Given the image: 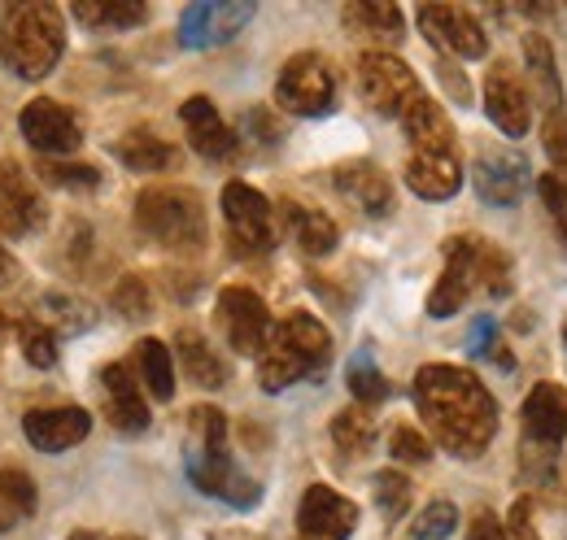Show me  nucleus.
<instances>
[{
	"mask_svg": "<svg viewBox=\"0 0 567 540\" xmlns=\"http://www.w3.org/2000/svg\"><path fill=\"white\" fill-rule=\"evenodd\" d=\"M179 118H184V132H188L193 148H197L202 157L223 162V157L236 153V135H231V127L218 118V110H214L210 96H188L184 110H179Z\"/></svg>",
	"mask_w": 567,
	"mask_h": 540,
	"instance_id": "aec40b11",
	"label": "nucleus"
},
{
	"mask_svg": "<svg viewBox=\"0 0 567 540\" xmlns=\"http://www.w3.org/2000/svg\"><path fill=\"white\" fill-rule=\"evenodd\" d=\"M44 222V205L35 197V188L27 184V175L9 162H0V236H31Z\"/></svg>",
	"mask_w": 567,
	"mask_h": 540,
	"instance_id": "f3484780",
	"label": "nucleus"
},
{
	"mask_svg": "<svg viewBox=\"0 0 567 540\" xmlns=\"http://www.w3.org/2000/svg\"><path fill=\"white\" fill-rule=\"evenodd\" d=\"M332 353V336L319 319L310 314H288L280 328L271 332L262 357H258V384L267 393H284L288 384L315 375Z\"/></svg>",
	"mask_w": 567,
	"mask_h": 540,
	"instance_id": "20e7f679",
	"label": "nucleus"
},
{
	"mask_svg": "<svg viewBox=\"0 0 567 540\" xmlns=\"http://www.w3.org/2000/svg\"><path fill=\"white\" fill-rule=\"evenodd\" d=\"M284 222H288L292 240L301 245V253L323 258V253H332V249H337V222H332L323 209L301 205V201H284Z\"/></svg>",
	"mask_w": 567,
	"mask_h": 540,
	"instance_id": "393cba45",
	"label": "nucleus"
},
{
	"mask_svg": "<svg viewBox=\"0 0 567 540\" xmlns=\"http://www.w3.org/2000/svg\"><path fill=\"white\" fill-rule=\"evenodd\" d=\"M114 305H118L127 319H144V314H148V292H144L141 279H123L118 292H114Z\"/></svg>",
	"mask_w": 567,
	"mask_h": 540,
	"instance_id": "37998d69",
	"label": "nucleus"
},
{
	"mask_svg": "<svg viewBox=\"0 0 567 540\" xmlns=\"http://www.w3.org/2000/svg\"><path fill=\"white\" fill-rule=\"evenodd\" d=\"M13 274H18V267H13V258H9V253H4V245H0V288H4Z\"/></svg>",
	"mask_w": 567,
	"mask_h": 540,
	"instance_id": "49530a36",
	"label": "nucleus"
},
{
	"mask_svg": "<svg viewBox=\"0 0 567 540\" xmlns=\"http://www.w3.org/2000/svg\"><path fill=\"white\" fill-rule=\"evenodd\" d=\"M546 153H550V162H555V175L567 179V114L564 110H555V114L546 118Z\"/></svg>",
	"mask_w": 567,
	"mask_h": 540,
	"instance_id": "ea45409f",
	"label": "nucleus"
},
{
	"mask_svg": "<svg viewBox=\"0 0 567 540\" xmlns=\"http://www.w3.org/2000/svg\"><path fill=\"white\" fill-rule=\"evenodd\" d=\"M332 440H337L350 458L367 454V449H371V440H375V418H371V409H367V405L341 409V414L332 418Z\"/></svg>",
	"mask_w": 567,
	"mask_h": 540,
	"instance_id": "473e14b6",
	"label": "nucleus"
},
{
	"mask_svg": "<svg viewBox=\"0 0 567 540\" xmlns=\"http://www.w3.org/2000/svg\"><path fill=\"white\" fill-rule=\"evenodd\" d=\"M188 479L206 497H218L240 510L258 506V497H262L258 479L236 471V463L227 458V414L214 405H197L188 414Z\"/></svg>",
	"mask_w": 567,
	"mask_h": 540,
	"instance_id": "f03ea898",
	"label": "nucleus"
},
{
	"mask_svg": "<svg viewBox=\"0 0 567 540\" xmlns=\"http://www.w3.org/2000/svg\"><path fill=\"white\" fill-rule=\"evenodd\" d=\"M332 96H337V74L328 66V58L297 53V58L284 62L280 83H276V101H280L288 114L319 118V114L332 110Z\"/></svg>",
	"mask_w": 567,
	"mask_h": 540,
	"instance_id": "423d86ee",
	"label": "nucleus"
},
{
	"mask_svg": "<svg viewBox=\"0 0 567 540\" xmlns=\"http://www.w3.org/2000/svg\"><path fill=\"white\" fill-rule=\"evenodd\" d=\"M402 127L411 135L415 153H454V127H450L445 110L424 92L402 110Z\"/></svg>",
	"mask_w": 567,
	"mask_h": 540,
	"instance_id": "5701e85b",
	"label": "nucleus"
},
{
	"mask_svg": "<svg viewBox=\"0 0 567 540\" xmlns=\"http://www.w3.org/2000/svg\"><path fill=\"white\" fill-rule=\"evenodd\" d=\"M114 157H118L127 170H141V175H153V170L175 166V148H171L162 135L148 132V127H136V132L123 135V139L114 144Z\"/></svg>",
	"mask_w": 567,
	"mask_h": 540,
	"instance_id": "bb28decb",
	"label": "nucleus"
},
{
	"mask_svg": "<svg viewBox=\"0 0 567 540\" xmlns=\"http://www.w3.org/2000/svg\"><path fill=\"white\" fill-rule=\"evenodd\" d=\"M136 362H141V375L144 384H148V393L157 402H171L175 397V362H171V349L162 340H141Z\"/></svg>",
	"mask_w": 567,
	"mask_h": 540,
	"instance_id": "7c9ffc66",
	"label": "nucleus"
},
{
	"mask_svg": "<svg viewBox=\"0 0 567 540\" xmlns=\"http://www.w3.org/2000/svg\"><path fill=\"white\" fill-rule=\"evenodd\" d=\"M18 336H22V349H27V362H31V366H53V362H58V340H53L49 328L22 323Z\"/></svg>",
	"mask_w": 567,
	"mask_h": 540,
	"instance_id": "e433bc0d",
	"label": "nucleus"
},
{
	"mask_svg": "<svg viewBox=\"0 0 567 540\" xmlns=\"http://www.w3.org/2000/svg\"><path fill=\"white\" fill-rule=\"evenodd\" d=\"M101 397H105V414L118 432H144L148 427V405H144L141 388H136V380L123 362L101 371Z\"/></svg>",
	"mask_w": 567,
	"mask_h": 540,
	"instance_id": "412c9836",
	"label": "nucleus"
},
{
	"mask_svg": "<svg viewBox=\"0 0 567 540\" xmlns=\"http://www.w3.org/2000/svg\"><path fill=\"white\" fill-rule=\"evenodd\" d=\"M467 344H472V353H476V357H494L497 366H511V362L497 353L502 344H497V323L489 319V314H481V319H476V328H472Z\"/></svg>",
	"mask_w": 567,
	"mask_h": 540,
	"instance_id": "79ce46f5",
	"label": "nucleus"
},
{
	"mask_svg": "<svg viewBox=\"0 0 567 540\" xmlns=\"http://www.w3.org/2000/svg\"><path fill=\"white\" fill-rule=\"evenodd\" d=\"M66 53V22L53 4H13L0 22V62L18 79H44Z\"/></svg>",
	"mask_w": 567,
	"mask_h": 540,
	"instance_id": "7ed1b4c3",
	"label": "nucleus"
},
{
	"mask_svg": "<svg viewBox=\"0 0 567 540\" xmlns=\"http://www.w3.org/2000/svg\"><path fill=\"white\" fill-rule=\"evenodd\" d=\"M564 340H567V332H564Z\"/></svg>",
	"mask_w": 567,
	"mask_h": 540,
	"instance_id": "09e8293b",
	"label": "nucleus"
},
{
	"mask_svg": "<svg viewBox=\"0 0 567 540\" xmlns=\"http://www.w3.org/2000/svg\"><path fill=\"white\" fill-rule=\"evenodd\" d=\"M22 135L31 139V148L35 153H44L49 162L53 157H71L74 148H79V118H74L66 105H58V101H31L27 110H22Z\"/></svg>",
	"mask_w": 567,
	"mask_h": 540,
	"instance_id": "4468645a",
	"label": "nucleus"
},
{
	"mask_svg": "<svg viewBox=\"0 0 567 540\" xmlns=\"http://www.w3.org/2000/svg\"><path fill=\"white\" fill-rule=\"evenodd\" d=\"M71 540H136V537H105V532H74Z\"/></svg>",
	"mask_w": 567,
	"mask_h": 540,
	"instance_id": "de8ad7c7",
	"label": "nucleus"
},
{
	"mask_svg": "<svg viewBox=\"0 0 567 540\" xmlns=\"http://www.w3.org/2000/svg\"><path fill=\"white\" fill-rule=\"evenodd\" d=\"M420 27H424V35L436 49H445L454 58H485V49H489L485 27L458 4H424L420 9Z\"/></svg>",
	"mask_w": 567,
	"mask_h": 540,
	"instance_id": "ddd939ff",
	"label": "nucleus"
},
{
	"mask_svg": "<svg viewBox=\"0 0 567 540\" xmlns=\"http://www.w3.org/2000/svg\"><path fill=\"white\" fill-rule=\"evenodd\" d=\"M524 53H528V70H533V83H537V96L542 105L555 114L564 110V92H559V70H555V49L546 35H528L524 40Z\"/></svg>",
	"mask_w": 567,
	"mask_h": 540,
	"instance_id": "c756f323",
	"label": "nucleus"
},
{
	"mask_svg": "<svg viewBox=\"0 0 567 540\" xmlns=\"http://www.w3.org/2000/svg\"><path fill=\"white\" fill-rule=\"evenodd\" d=\"M87 427H92V418H87L83 409H74V405H62V409H31V414L22 418L27 440H31L35 449H44V454L74 449L79 440H87Z\"/></svg>",
	"mask_w": 567,
	"mask_h": 540,
	"instance_id": "a211bd4d",
	"label": "nucleus"
},
{
	"mask_svg": "<svg viewBox=\"0 0 567 540\" xmlns=\"http://www.w3.org/2000/svg\"><path fill=\"white\" fill-rule=\"evenodd\" d=\"M415 405L432 427V436L454 458H481L497 432L494 393L463 366H424L415 375Z\"/></svg>",
	"mask_w": 567,
	"mask_h": 540,
	"instance_id": "f257e3e1",
	"label": "nucleus"
},
{
	"mask_svg": "<svg viewBox=\"0 0 567 540\" xmlns=\"http://www.w3.org/2000/svg\"><path fill=\"white\" fill-rule=\"evenodd\" d=\"M485 114L494 118L497 132L511 135V139H519V135L533 127L528 92H524L519 74L506 66V62H497V66L489 70V79H485Z\"/></svg>",
	"mask_w": 567,
	"mask_h": 540,
	"instance_id": "2eb2a0df",
	"label": "nucleus"
},
{
	"mask_svg": "<svg viewBox=\"0 0 567 540\" xmlns=\"http://www.w3.org/2000/svg\"><path fill=\"white\" fill-rule=\"evenodd\" d=\"M346 27L354 31V35H367V40H384V44H393V40H402V27H406V18H402V9L398 4H389V0H354V4H346Z\"/></svg>",
	"mask_w": 567,
	"mask_h": 540,
	"instance_id": "a878e982",
	"label": "nucleus"
},
{
	"mask_svg": "<svg viewBox=\"0 0 567 540\" xmlns=\"http://www.w3.org/2000/svg\"><path fill=\"white\" fill-rule=\"evenodd\" d=\"M389 449H393L398 463H427V458H432L427 440L415 432V427H398V432L389 436Z\"/></svg>",
	"mask_w": 567,
	"mask_h": 540,
	"instance_id": "58836bf2",
	"label": "nucleus"
},
{
	"mask_svg": "<svg viewBox=\"0 0 567 540\" xmlns=\"http://www.w3.org/2000/svg\"><path fill=\"white\" fill-rule=\"evenodd\" d=\"M472 175H476V193H481V201L497 205V209L519 205L524 188H528V162H524V153H511V148L481 153Z\"/></svg>",
	"mask_w": 567,
	"mask_h": 540,
	"instance_id": "dca6fc26",
	"label": "nucleus"
},
{
	"mask_svg": "<svg viewBox=\"0 0 567 540\" xmlns=\"http://www.w3.org/2000/svg\"><path fill=\"white\" fill-rule=\"evenodd\" d=\"M179 357H184V371L193 375V384H202V388H218L227 380L218 353L197 332H179Z\"/></svg>",
	"mask_w": 567,
	"mask_h": 540,
	"instance_id": "2f4dec72",
	"label": "nucleus"
},
{
	"mask_svg": "<svg viewBox=\"0 0 567 540\" xmlns=\"http://www.w3.org/2000/svg\"><path fill=\"white\" fill-rule=\"evenodd\" d=\"M467 540H511V537H506V528L497 523L494 510H476V515H472V528H467Z\"/></svg>",
	"mask_w": 567,
	"mask_h": 540,
	"instance_id": "c03bdc74",
	"label": "nucleus"
},
{
	"mask_svg": "<svg viewBox=\"0 0 567 540\" xmlns=\"http://www.w3.org/2000/svg\"><path fill=\"white\" fill-rule=\"evenodd\" d=\"M358 523V506L350 497H341L328 484H310L297 510V532L301 540H350Z\"/></svg>",
	"mask_w": 567,
	"mask_h": 540,
	"instance_id": "f8f14e48",
	"label": "nucleus"
},
{
	"mask_svg": "<svg viewBox=\"0 0 567 540\" xmlns=\"http://www.w3.org/2000/svg\"><path fill=\"white\" fill-rule=\"evenodd\" d=\"M406 184L424 201H450L463 188V166L454 153H411L406 162Z\"/></svg>",
	"mask_w": 567,
	"mask_h": 540,
	"instance_id": "4be33fe9",
	"label": "nucleus"
},
{
	"mask_svg": "<svg viewBox=\"0 0 567 540\" xmlns=\"http://www.w3.org/2000/svg\"><path fill=\"white\" fill-rule=\"evenodd\" d=\"M476 283H481V240H467V236L445 240V270L427 297V314L432 319L458 314Z\"/></svg>",
	"mask_w": 567,
	"mask_h": 540,
	"instance_id": "9b49d317",
	"label": "nucleus"
},
{
	"mask_svg": "<svg viewBox=\"0 0 567 540\" xmlns=\"http://www.w3.org/2000/svg\"><path fill=\"white\" fill-rule=\"evenodd\" d=\"M44 179L58 184V188H79V193L101 184V175L92 166H58V162H44Z\"/></svg>",
	"mask_w": 567,
	"mask_h": 540,
	"instance_id": "4c0bfd02",
	"label": "nucleus"
},
{
	"mask_svg": "<svg viewBox=\"0 0 567 540\" xmlns=\"http://www.w3.org/2000/svg\"><path fill=\"white\" fill-rule=\"evenodd\" d=\"M454 528H458V510L450 501H432V506L420 510V519L411 528V540H445Z\"/></svg>",
	"mask_w": 567,
	"mask_h": 540,
	"instance_id": "f704fd0d",
	"label": "nucleus"
},
{
	"mask_svg": "<svg viewBox=\"0 0 567 540\" xmlns=\"http://www.w3.org/2000/svg\"><path fill=\"white\" fill-rule=\"evenodd\" d=\"M218 328H223V336H227V344L236 353L254 357L271 340V310L249 288H223V297H218Z\"/></svg>",
	"mask_w": 567,
	"mask_h": 540,
	"instance_id": "1a4fd4ad",
	"label": "nucleus"
},
{
	"mask_svg": "<svg viewBox=\"0 0 567 540\" xmlns=\"http://www.w3.org/2000/svg\"><path fill=\"white\" fill-rule=\"evenodd\" d=\"M358 92L375 114L402 118V110L420 96V83H415V70L398 62L393 53H362L358 58Z\"/></svg>",
	"mask_w": 567,
	"mask_h": 540,
	"instance_id": "0eeeda50",
	"label": "nucleus"
},
{
	"mask_svg": "<svg viewBox=\"0 0 567 540\" xmlns=\"http://www.w3.org/2000/svg\"><path fill=\"white\" fill-rule=\"evenodd\" d=\"M71 13L83 27H96V31H127V27L144 22L141 0H74Z\"/></svg>",
	"mask_w": 567,
	"mask_h": 540,
	"instance_id": "c85d7f7f",
	"label": "nucleus"
},
{
	"mask_svg": "<svg viewBox=\"0 0 567 540\" xmlns=\"http://www.w3.org/2000/svg\"><path fill=\"white\" fill-rule=\"evenodd\" d=\"M375 501L384 510V519H402L411 506V484L402 471H380L375 475Z\"/></svg>",
	"mask_w": 567,
	"mask_h": 540,
	"instance_id": "c9c22d12",
	"label": "nucleus"
},
{
	"mask_svg": "<svg viewBox=\"0 0 567 540\" xmlns=\"http://www.w3.org/2000/svg\"><path fill=\"white\" fill-rule=\"evenodd\" d=\"M511 537L537 540V532H533V501H528V497H519V501L511 506Z\"/></svg>",
	"mask_w": 567,
	"mask_h": 540,
	"instance_id": "a18cd8bd",
	"label": "nucleus"
},
{
	"mask_svg": "<svg viewBox=\"0 0 567 540\" xmlns=\"http://www.w3.org/2000/svg\"><path fill=\"white\" fill-rule=\"evenodd\" d=\"M254 18L249 0H202L188 4L179 18V44L184 49H218L227 40H236Z\"/></svg>",
	"mask_w": 567,
	"mask_h": 540,
	"instance_id": "9d476101",
	"label": "nucleus"
},
{
	"mask_svg": "<svg viewBox=\"0 0 567 540\" xmlns=\"http://www.w3.org/2000/svg\"><path fill=\"white\" fill-rule=\"evenodd\" d=\"M337 188H341L358 209H367V214H389V205H393V188H389L384 170L371 166V162H350V166H341V170H337Z\"/></svg>",
	"mask_w": 567,
	"mask_h": 540,
	"instance_id": "b1692460",
	"label": "nucleus"
},
{
	"mask_svg": "<svg viewBox=\"0 0 567 540\" xmlns=\"http://www.w3.org/2000/svg\"><path fill=\"white\" fill-rule=\"evenodd\" d=\"M223 222H227V236L236 245V253L254 258V253H267L276 245V222H271V205L258 188L249 184H227L223 188Z\"/></svg>",
	"mask_w": 567,
	"mask_h": 540,
	"instance_id": "6e6552de",
	"label": "nucleus"
},
{
	"mask_svg": "<svg viewBox=\"0 0 567 540\" xmlns=\"http://www.w3.org/2000/svg\"><path fill=\"white\" fill-rule=\"evenodd\" d=\"M524 436L542 449H559L567 436V388L559 384H537L524 402Z\"/></svg>",
	"mask_w": 567,
	"mask_h": 540,
	"instance_id": "6ab92c4d",
	"label": "nucleus"
},
{
	"mask_svg": "<svg viewBox=\"0 0 567 540\" xmlns=\"http://www.w3.org/2000/svg\"><path fill=\"white\" fill-rule=\"evenodd\" d=\"M136 227L153 245L193 253L206 245V209L188 188H144L136 201Z\"/></svg>",
	"mask_w": 567,
	"mask_h": 540,
	"instance_id": "39448f33",
	"label": "nucleus"
},
{
	"mask_svg": "<svg viewBox=\"0 0 567 540\" xmlns=\"http://www.w3.org/2000/svg\"><path fill=\"white\" fill-rule=\"evenodd\" d=\"M346 380H350V393L358 397V405H375V402H384V397H389V380L380 375V366L371 362V353H367V349H358L354 357H350Z\"/></svg>",
	"mask_w": 567,
	"mask_h": 540,
	"instance_id": "72a5a7b5",
	"label": "nucleus"
},
{
	"mask_svg": "<svg viewBox=\"0 0 567 540\" xmlns=\"http://www.w3.org/2000/svg\"><path fill=\"white\" fill-rule=\"evenodd\" d=\"M542 201H546V209H550V218L559 222V231H564L567 240V179L564 175H542Z\"/></svg>",
	"mask_w": 567,
	"mask_h": 540,
	"instance_id": "a19ab883",
	"label": "nucleus"
},
{
	"mask_svg": "<svg viewBox=\"0 0 567 540\" xmlns=\"http://www.w3.org/2000/svg\"><path fill=\"white\" fill-rule=\"evenodd\" d=\"M35 515V484L18 467H0V537Z\"/></svg>",
	"mask_w": 567,
	"mask_h": 540,
	"instance_id": "cd10ccee",
	"label": "nucleus"
}]
</instances>
